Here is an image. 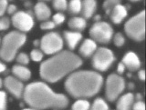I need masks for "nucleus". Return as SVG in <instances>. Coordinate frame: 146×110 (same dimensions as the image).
<instances>
[{
  "label": "nucleus",
  "mask_w": 146,
  "mask_h": 110,
  "mask_svg": "<svg viewBox=\"0 0 146 110\" xmlns=\"http://www.w3.org/2000/svg\"><path fill=\"white\" fill-rule=\"evenodd\" d=\"M23 98L27 105L36 110L62 109L68 105V98L65 95L55 93L44 82L27 85L24 88Z\"/></svg>",
  "instance_id": "1"
},
{
  "label": "nucleus",
  "mask_w": 146,
  "mask_h": 110,
  "mask_svg": "<svg viewBox=\"0 0 146 110\" xmlns=\"http://www.w3.org/2000/svg\"><path fill=\"white\" fill-rule=\"evenodd\" d=\"M82 65L81 58L68 50H61L40 65V77L49 83H56Z\"/></svg>",
  "instance_id": "2"
},
{
  "label": "nucleus",
  "mask_w": 146,
  "mask_h": 110,
  "mask_svg": "<svg viewBox=\"0 0 146 110\" xmlns=\"http://www.w3.org/2000/svg\"><path fill=\"white\" fill-rule=\"evenodd\" d=\"M103 84V77L95 71H74L65 81V89L71 97L89 98L97 95Z\"/></svg>",
  "instance_id": "3"
},
{
  "label": "nucleus",
  "mask_w": 146,
  "mask_h": 110,
  "mask_svg": "<svg viewBox=\"0 0 146 110\" xmlns=\"http://www.w3.org/2000/svg\"><path fill=\"white\" fill-rule=\"evenodd\" d=\"M27 36L19 31H11L4 36L0 44V58L5 62H11L16 58L17 52L25 45Z\"/></svg>",
  "instance_id": "4"
},
{
  "label": "nucleus",
  "mask_w": 146,
  "mask_h": 110,
  "mask_svg": "<svg viewBox=\"0 0 146 110\" xmlns=\"http://www.w3.org/2000/svg\"><path fill=\"white\" fill-rule=\"evenodd\" d=\"M124 30L127 36L134 41L140 42L145 36V13L141 11L130 18L125 23Z\"/></svg>",
  "instance_id": "5"
},
{
  "label": "nucleus",
  "mask_w": 146,
  "mask_h": 110,
  "mask_svg": "<svg viewBox=\"0 0 146 110\" xmlns=\"http://www.w3.org/2000/svg\"><path fill=\"white\" fill-rule=\"evenodd\" d=\"M39 41L40 50L46 55H55L60 52L64 45L62 36L57 32H49L43 36Z\"/></svg>",
  "instance_id": "6"
},
{
  "label": "nucleus",
  "mask_w": 146,
  "mask_h": 110,
  "mask_svg": "<svg viewBox=\"0 0 146 110\" xmlns=\"http://www.w3.org/2000/svg\"><path fill=\"white\" fill-rule=\"evenodd\" d=\"M115 61V57L111 49L107 47L97 48L95 53L92 55V67L100 72L107 71Z\"/></svg>",
  "instance_id": "7"
},
{
  "label": "nucleus",
  "mask_w": 146,
  "mask_h": 110,
  "mask_svg": "<svg viewBox=\"0 0 146 110\" xmlns=\"http://www.w3.org/2000/svg\"><path fill=\"white\" fill-rule=\"evenodd\" d=\"M105 86V96L109 101L113 102L120 97L125 88V80L117 74H111L107 77Z\"/></svg>",
  "instance_id": "8"
},
{
  "label": "nucleus",
  "mask_w": 146,
  "mask_h": 110,
  "mask_svg": "<svg viewBox=\"0 0 146 110\" xmlns=\"http://www.w3.org/2000/svg\"><path fill=\"white\" fill-rule=\"evenodd\" d=\"M90 36L95 42L100 44H108L113 36V29L107 22L98 21L90 29Z\"/></svg>",
  "instance_id": "9"
},
{
  "label": "nucleus",
  "mask_w": 146,
  "mask_h": 110,
  "mask_svg": "<svg viewBox=\"0 0 146 110\" xmlns=\"http://www.w3.org/2000/svg\"><path fill=\"white\" fill-rule=\"evenodd\" d=\"M11 22L17 31L22 33L30 31L35 24L33 16L26 11H17L14 15H12Z\"/></svg>",
  "instance_id": "10"
},
{
  "label": "nucleus",
  "mask_w": 146,
  "mask_h": 110,
  "mask_svg": "<svg viewBox=\"0 0 146 110\" xmlns=\"http://www.w3.org/2000/svg\"><path fill=\"white\" fill-rule=\"evenodd\" d=\"M4 86L13 97L21 98L24 92V85L22 81L17 79L14 76H8L4 80Z\"/></svg>",
  "instance_id": "11"
},
{
  "label": "nucleus",
  "mask_w": 146,
  "mask_h": 110,
  "mask_svg": "<svg viewBox=\"0 0 146 110\" xmlns=\"http://www.w3.org/2000/svg\"><path fill=\"white\" fill-rule=\"evenodd\" d=\"M121 62L127 69L131 72L138 70L141 67V60L134 52H128L127 54H125Z\"/></svg>",
  "instance_id": "12"
},
{
  "label": "nucleus",
  "mask_w": 146,
  "mask_h": 110,
  "mask_svg": "<svg viewBox=\"0 0 146 110\" xmlns=\"http://www.w3.org/2000/svg\"><path fill=\"white\" fill-rule=\"evenodd\" d=\"M63 36L68 47L70 50L75 49L82 39V35L80 34V32L76 31H65Z\"/></svg>",
  "instance_id": "13"
},
{
  "label": "nucleus",
  "mask_w": 146,
  "mask_h": 110,
  "mask_svg": "<svg viewBox=\"0 0 146 110\" xmlns=\"http://www.w3.org/2000/svg\"><path fill=\"white\" fill-rule=\"evenodd\" d=\"M127 16H128L127 8L121 4L117 5V6L111 10V14H110L111 21L116 25L121 24V23L125 19Z\"/></svg>",
  "instance_id": "14"
},
{
  "label": "nucleus",
  "mask_w": 146,
  "mask_h": 110,
  "mask_svg": "<svg viewBox=\"0 0 146 110\" xmlns=\"http://www.w3.org/2000/svg\"><path fill=\"white\" fill-rule=\"evenodd\" d=\"M97 43L91 38L85 39L83 42L81 43L79 52L82 57H90L97 50Z\"/></svg>",
  "instance_id": "15"
},
{
  "label": "nucleus",
  "mask_w": 146,
  "mask_h": 110,
  "mask_svg": "<svg viewBox=\"0 0 146 110\" xmlns=\"http://www.w3.org/2000/svg\"><path fill=\"white\" fill-rule=\"evenodd\" d=\"M97 9L96 0H82L81 1V16L85 19L92 17Z\"/></svg>",
  "instance_id": "16"
},
{
  "label": "nucleus",
  "mask_w": 146,
  "mask_h": 110,
  "mask_svg": "<svg viewBox=\"0 0 146 110\" xmlns=\"http://www.w3.org/2000/svg\"><path fill=\"white\" fill-rule=\"evenodd\" d=\"M34 13L36 17L40 21L48 20L51 16V10L48 7V6L44 2L39 1L36 3L34 7Z\"/></svg>",
  "instance_id": "17"
},
{
  "label": "nucleus",
  "mask_w": 146,
  "mask_h": 110,
  "mask_svg": "<svg viewBox=\"0 0 146 110\" xmlns=\"http://www.w3.org/2000/svg\"><path fill=\"white\" fill-rule=\"evenodd\" d=\"M12 74L14 76L21 81H27L31 77V72L26 66L23 65H15L12 67Z\"/></svg>",
  "instance_id": "18"
},
{
  "label": "nucleus",
  "mask_w": 146,
  "mask_h": 110,
  "mask_svg": "<svg viewBox=\"0 0 146 110\" xmlns=\"http://www.w3.org/2000/svg\"><path fill=\"white\" fill-rule=\"evenodd\" d=\"M134 100V95L132 93L124 94L118 99L117 110H131Z\"/></svg>",
  "instance_id": "19"
},
{
  "label": "nucleus",
  "mask_w": 146,
  "mask_h": 110,
  "mask_svg": "<svg viewBox=\"0 0 146 110\" xmlns=\"http://www.w3.org/2000/svg\"><path fill=\"white\" fill-rule=\"evenodd\" d=\"M68 26L72 31L81 32L86 28L87 21L85 18H83L82 16H74V17H71L70 19L68 20Z\"/></svg>",
  "instance_id": "20"
},
{
  "label": "nucleus",
  "mask_w": 146,
  "mask_h": 110,
  "mask_svg": "<svg viewBox=\"0 0 146 110\" xmlns=\"http://www.w3.org/2000/svg\"><path fill=\"white\" fill-rule=\"evenodd\" d=\"M68 11L73 15H78L81 11V0H70L68 3Z\"/></svg>",
  "instance_id": "21"
},
{
  "label": "nucleus",
  "mask_w": 146,
  "mask_h": 110,
  "mask_svg": "<svg viewBox=\"0 0 146 110\" xmlns=\"http://www.w3.org/2000/svg\"><path fill=\"white\" fill-rule=\"evenodd\" d=\"M89 110H109V106L104 99L98 97L94 100Z\"/></svg>",
  "instance_id": "22"
},
{
  "label": "nucleus",
  "mask_w": 146,
  "mask_h": 110,
  "mask_svg": "<svg viewBox=\"0 0 146 110\" xmlns=\"http://www.w3.org/2000/svg\"><path fill=\"white\" fill-rule=\"evenodd\" d=\"M90 107V102L85 99H79L72 105V110H89Z\"/></svg>",
  "instance_id": "23"
},
{
  "label": "nucleus",
  "mask_w": 146,
  "mask_h": 110,
  "mask_svg": "<svg viewBox=\"0 0 146 110\" xmlns=\"http://www.w3.org/2000/svg\"><path fill=\"white\" fill-rule=\"evenodd\" d=\"M121 0H105L103 3V9L106 12L107 15H110L112 9L115 7L117 5L121 4Z\"/></svg>",
  "instance_id": "24"
},
{
  "label": "nucleus",
  "mask_w": 146,
  "mask_h": 110,
  "mask_svg": "<svg viewBox=\"0 0 146 110\" xmlns=\"http://www.w3.org/2000/svg\"><path fill=\"white\" fill-rule=\"evenodd\" d=\"M52 5H53L54 9H56L57 11H59V12L67 10V7H68L67 0H52Z\"/></svg>",
  "instance_id": "25"
},
{
  "label": "nucleus",
  "mask_w": 146,
  "mask_h": 110,
  "mask_svg": "<svg viewBox=\"0 0 146 110\" xmlns=\"http://www.w3.org/2000/svg\"><path fill=\"white\" fill-rule=\"evenodd\" d=\"M44 57V53L38 48H35L30 52V58L34 62H40Z\"/></svg>",
  "instance_id": "26"
},
{
  "label": "nucleus",
  "mask_w": 146,
  "mask_h": 110,
  "mask_svg": "<svg viewBox=\"0 0 146 110\" xmlns=\"http://www.w3.org/2000/svg\"><path fill=\"white\" fill-rule=\"evenodd\" d=\"M16 60H17V63L19 64V65L27 66V64L29 63V55L26 53H19L17 55Z\"/></svg>",
  "instance_id": "27"
},
{
  "label": "nucleus",
  "mask_w": 146,
  "mask_h": 110,
  "mask_svg": "<svg viewBox=\"0 0 146 110\" xmlns=\"http://www.w3.org/2000/svg\"><path fill=\"white\" fill-rule=\"evenodd\" d=\"M112 38H113V43L116 47H120L125 44V38L123 36L121 33H120V32H118V33L114 35Z\"/></svg>",
  "instance_id": "28"
},
{
  "label": "nucleus",
  "mask_w": 146,
  "mask_h": 110,
  "mask_svg": "<svg viewBox=\"0 0 146 110\" xmlns=\"http://www.w3.org/2000/svg\"><path fill=\"white\" fill-rule=\"evenodd\" d=\"M10 26V19L7 16H0V31H5Z\"/></svg>",
  "instance_id": "29"
},
{
  "label": "nucleus",
  "mask_w": 146,
  "mask_h": 110,
  "mask_svg": "<svg viewBox=\"0 0 146 110\" xmlns=\"http://www.w3.org/2000/svg\"><path fill=\"white\" fill-rule=\"evenodd\" d=\"M65 19H66V17H65V16H64L62 13L55 14V15L53 16V17H52V21H53V23L56 26L63 24L64 21H65Z\"/></svg>",
  "instance_id": "30"
},
{
  "label": "nucleus",
  "mask_w": 146,
  "mask_h": 110,
  "mask_svg": "<svg viewBox=\"0 0 146 110\" xmlns=\"http://www.w3.org/2000/svg\"><path fill=\"white\" fill-rule=\"evenodd\" d=\"M55 27H56V25L54 24L52 20H45L40 25V28L42 30H52Z\"/></svg>",
  "instance_id": "31"
},
{
  "label": "nucleus",
  "mask_w": 146,
  "mask_h": 110,
  "mask_svg": "<svg viewBox=\"0 0 146 110\" xmlns=\"http://www.w3.org/2000/svg\"><path fill=\"white\" fill-rule=\"evenodd\" d=\"M0 110H7V93L0 91Z\"/></svg>",
  "instance_id": "32"
},
{
  "label": "nucleus",
  "mask_w": 146,
  "mask_h": 110,
  "mask_svg": "<svg viewBox=\"0 0 146 110\" xmlns=\"http://www.w3.org/2000/svg\"><path fill=\"white\" fill-rule=\"evenodd\" d=\"M7 6H8L7 0H0V16H3L4 14L7 12Z\"/></svg>",
  "instance_id": "33"
},
{
  "label": "nucleus",
  "mask_w": 146,
  "mask_h": 110,
  "mask_svg": "<svg viewBox=\"0 0 146 110\" xmlns=\"http://www.w3.org/2000/svg\"><path fill=\"white\" fill-rule=\"evenodd\" d=\"M132 110H145V104L141 101H136L132 105Z\"/></svg>",
  "instance_id": "34"
},
{
  "label": "nucleus",
  "mask_w": 146,
  "mask_h": 110,
  "mask_svg": "<svg viewBox=\"0 0 146 110\" xmlns=\"http://www.w3.org/2000/svg\"><path fill=\"white\" fill-rule=\"evenodd\" d=\"M17 11V7L16 5L14 4H10L7 6V12L9 14V15H14L16 12Z\"/></svg>",
  "instance_id": "35"
},
{
  "label": "nucleus",
  "mask_w": 146,
  "mask_h": 110,
  "mask_svg": "<svg viewBox=\"0 0 146 110\" xmlns=\"http://www.w3.org/2000/svg\"><path fill=\"white\" fill-rule=\"evenodd\" d=\"M125 69H126V67H125L124 65H123V63L122 62L119 63V65L117 67V73H118V74L119 75L123 74V73H124V71H125Z\"/></svg>",
  "instance_id": "36"
},
{
  "label": "nucleus",
  "mask_w": 146,
  "mask_h": 110,
  "mask_svg": "<svg viewBox=\"0 0 146 110\" xmlns=\"http://www.w3.org/2000/svg\"><path fill=\"white\" fill-rule=\"evenodd\" d=\"M138 76H139V78L141 80H143V81L145 80V71L143 69L140 70L139 73H138Z\"/></svg>",
  "instance_id": "37"
},
{
  "label": "nucleus",
  "mask_w": 146,
  "mask_h": 110,
  "mask_svg": "<svg viewBox=\"0 0 146 110\" xmlns=\"http://www.w3.org/2000/svg\"><path fill=\"white\" fill-rule=\"evenodd\" d=\"M6 70H7V66L5 65L4 63H2L1 61H0V74H1V73L6 72Z\"/></svg>",
  "instance_id": "38"
},
{
  "label": "nucleus",
  "mask_w": 146,
  "mask_h": 110,
  "mask_svg": "<svg viewBox=\"0 0 146 110\" xmlns=\"http://www.w3.org/2000/svg\"><path fill=\"white\" fill-rule=\"evenodd\" d=\"M134 99H136L137 101H141V94H137L136 96H134Z\"/></svg>",
  "instance_id": "39"
},
{
  "label": "nucleus",
  "mask_w": 146,
  "mask_h": 110,
  "mask_svg": "<svg viewBox=\"0 0 146 110\" xmlns=\"http://www.w3.org/2000/svg\"><path fill=\"white\" fill-rule=\"evenodd\" d=\"M33 44H34L35 47H38V45H40V41H39V40H35Z\"/></svg>",
  "instance_id": "40"
},
{
  "label": "nucleus",
  "mask_w": 146,
  "mask_h": 110,
  "mask_svg": "<svg viewBox=\"0 0 146 110\" xmlns=\"http://www.w3.org/2000/svg\"><path fill=\"white\" fill-rule=\"evenodd\" d=\"M3 86H4V81H3V79L1 78V77H0V89L3 88Z\"/></svg>",
  "instance_id": "41"
},
{
  "label": "nucleus",
  "mask_w": 146,
  "mask_h": 110,
  "mask_svg": "<svg viewBox=\"0 0 146 110\" xmlns=\"http://www.w3.org/2000/svg\"><path fill=\"white\" fill-rule=\"evenodd\" d=\"M129 88L130 89H134V84L133 83H129Z\"/></svg>",
  "instance_id": "42"
},
{
  "label": "nucleus",
  "mask_w": 146,
  "mask_h": 110,
  "mask_svg": "<svg viewBox=\"0 0 146 110\" xmlns=\"http://www.w3.org/2000/svg\"><path fill=\"white\" fill-rule=\"evenodd\" d=\"M100 16H95V20L98 22V21H100Z\"/></svg>",
  "instance_id": "43"
},
{
  "label": "nucleus",
  "mask_w": 146,
  "mask_h": 110,
  "mask_svg": "<svg viewBox=\"0 0 146 110\" xmlns=\"http://www.w3.org/2000/svg\"><path fill=\"white\" fill-rule=\"evenodd\" d=\"M23 110H36V109H33V108H26V109H23Z\"/></svg>",
  "instance_id": "44"
},
{
  "label": "nucleus",
  "mask_w": 146,
  "mask_h": 110,
  "mask_svg": "<svg viewBox=\"0 0 146 110\" xmlns=\"http://www.w3.org/2000/svg\"><path fill=\"white\" fill-rule=\"evenodd\" d=\"M130 1H132V2H137V1H140V0H130Z\"/></svg>",
  "instance_id": "45"
},
{
  "label": "nucleus",
  "mask_w": 146,
  "mask_h": 110,
  "mask_svg": "<svg viewBox=\"0 0 146 110\" xmlns=\"http://www.w3.org/2000/svg\"><path fill=\"white\" fill-rule=\"evenodd\" d=\"M41 2H44V1H50V0H39Z\"/></svg>",
  "instance_id": "46"
},
{
  "label": "nucleus",
  "mask_w": 146,
  "mask_h": 110,
  "mask_svg": "<svg viewBox=\"0 0 146 110\" xmlns=\"http://www.w3.org/2000/svg\"><path fill=\"white\" fill-rule=\"evenodd\" d=\"M0 44H1V39H0Z\"/></svg>",
  "instance_id": "47"
}]
</instances>
